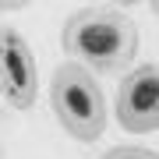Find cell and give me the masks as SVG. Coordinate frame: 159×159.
Returning a JSON list of instances; mask_svg holds the SVG:
<instances>
[{
    "instance_id": "cell-1",
    "label": "cell",
    "mask_w": 159,
    "mask_h": 159,
    "mask_svg": "<svg viewBox=\"0 0 159 159\" xmlns=\"http://www.w3.org/2000/svg\"><path fill=\"white\" fill-rule=\"evenodd\" d=\"M60 46L89 74H117L138 57V25L113 7H78L64 18Z\"/></svg>"
},
{
    "instance_id": "cell-2",
    "label": "cell",
    "mask_w": 159,
    "mask_h": 159,
    "mask_svg": "<svg viewBox=\"0 0 159 159\" xmlns=\"http://www.w3.org/2000/svg\"><path fill=\"white\" fill-rule=\"evenodd\" d=\"M50 106L74 142H99L106 131V96L96 74L78 64H60L50 78Z\"/></svg>"
},
{
    "instance_id": "cell-3",
    "label": "cell",
    "mask_w": 159,
    "mask_h": 159,
    "mask_svg": "<svg viewBox=\"0 0 159 159\" xmlns=\"http://www.w3.org/2000/svg\"><path fill=\"white\" fill-rule=\"evenodd\" d=\"M0 96L11 110H32L39 99V64L32 43L14 25H0Z\"/></svg>"
},
{
    "instance_id": "cell-4",
    "label": "cell",
    "mask_w": 159,
    "mask_h": 159,
    "mask_svg": "<svg viewBox=\"0 0 159 159\" xmlns=\"http://www.w3.org/2000/svg\"><path fill=\"white\" fill-rule=\"evenodd\" d=\"M113 117L127 134L159 131V71L156 64H134L117 85Z\"/></svg>"
},
{
    "instance_id": "cell-5",
    "label": "cell",
    "mask_w": 159,
    "mask_h": 159,
    "mask_svg": "<svg viewBox=\"0 0 159 159\" xmlns=\"http://www.w3.org/2000/svg\"><path fill=\"white\" fill-rule=\"evenodd\" d=\"M96 159H156V152L145 145H113L106 152H99Z\"/></svg>"
}]
</instances>
